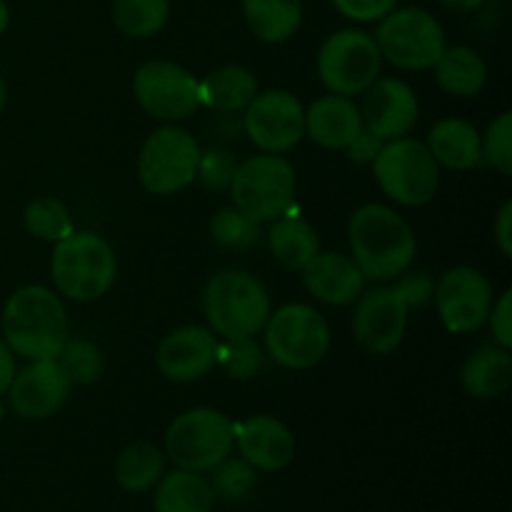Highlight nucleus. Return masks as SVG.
Instances as JSON below:
<instances>
[{
  "mask_svg": "<svg viewBox=\"0 0 512 512\" xmlns=\"http://www.w3.org/2000/svg\"><path fill=\"white\" fill-rule=\"evenodd\" d=\"M5 345L25 360H55L70 340L68 310L45 285L15 290L0 318Z\"/></svg>",
  "mask_w": 512,
  "mask_h": 512,
  "instance_id": "nucleus-1",
  "label": "nucleus"
},
{
  "mask_svg": "<svg viewBox=\"0 0 512 512\" xmlns=\"http://www.w3.org/2000/svg\"><path fill=\"white\" fill-rule=\"evenodd\" d=\"M353 260L365 280H395L410 268L418 250L413 228L403 215L380 203H368L350 215L348 223Z\"/></svg>",
  "mask_w": 512,
  "mask_h": 512,
  "instance_id": "nucleus-2",
  "label": "nucleus"
},
{
  "mask_svg": "<svg viewBox=\"0 0 512 512\" xmlns=\"http://www.w3.org/2000/svg\"><path fill=\"white\" fill-rule=\"evenodd\" d=\"M50 273L60 295L75 303H93L113 288L118 258L103 235L73 230L55 243Z\"/></svg>",
  "mask_w": 512,
  "mask_h": 512,
  "instance_id": "nucleus-3",
  "label": "nucleus"
},
{
  "mask_svg": "<svg viewBox=\"0 0 512 512\" xmlns=\"http://www.w3.org/2000/svg\"><path fill=\"white\" fill-rule=\"evenodd\" d=\"M203 310L213 333L223 340L255 338L270 318V295L255 275L220 270L205 285Z\"/></svg>",
  "mask_w": 512,
  "mask_h": 512,
  "instance_id": "nucleus-4",
  "label": "nucleus"
},
{
  "mask_svg": "<svg viewBox=\"0 0 512 512\" xmlns=\"http://www.w3.org/2000/svg\"><path fill=\"white\" fill-rule=\"evenodd\" d=\"M373 173L383 193L405 208H420L435 198L440 185V165L423 140L403 138L385 140Z\"/></svg>",
  "mask_w": 512,
  "mask_h": 512,
  "instance_id": "nucleus-5",
  "label": "nucleus"
},
{
  "mask_svg": "<svg viewBox=\"0 0 512 512\" xmlns=\"http://www.w3.org/2000/svg\"><path fill=\"white\" fill-rule=\"evenodd\" d=\"M380 58L400 70H428L448 48L445 30L433 13L423 8H393L378 20L373 35Z\"/></svg>",
  "mask_w": 512,
  "mask_h": 512,
  "instance_id": "nucleus-6",
  "label": "nucleus"
},
{
  "mask_svg": "<svg viewBox=\"0 0 512 512\" xmlns=\"http://www.w3.org/2000/svg\"><path fill=\"white\" fill-rule=\"evenodd\" d=\"M235 425L213 408H193L178 415L165 433V455L173 465L193 473H208L230 458Z\"/></svg>",
  "mask_w": 512,
  "mask_h": 512,
  "instance_id": "nucleus-7",
  "label": "nucleus"
},
{
  "mask_svg": "<svg viewBox=\"0 0 512 512\" xmlns=\"http://www.w3.org/2000/svg\"><path fill=\"white\" fill-rule=\"evenodd\" d=\"M233 205L258 223L278 220L295 200V168L275 153H260L238 163L230 183Z\"/></svg>",
  "mask_w": 512,
  "mask_h": 512,
  "instance_id": "nucleus-8",
  "label": "nucleus"
},
{
  "mask_svg": "<svg viewBox=\"0 0 512 512\" xmlns=\"http://www.w3.org/2000/svg\"><path fill=\"white\" fill-rule=\"evenodd\" d=\"M265 348L278 365L288 370H308L330 350V325L305 303H290L270 313L263 328Z\"/></svg>",
  "mask_w": 512,
  "mask_h": 512,
  "instance_id": "nucleus-9",
  "label": "nucleus"
},
{
  "mask_svg": "<svg viewBox=\"0 0 512 512\" xmlns=\"http://www.w3.org/2000/svg\"><path fill=\"white\" fill-rule=\"evenodd\" d=\"M380 50L373 35L358 28H345L325 38L318 50V75L333 95L355 98L378 80Z\"/></svg>",
  "mask_w": 512,
  "mask_h": 512,
  "instance_id": "nucleus-10",
  "label": "nucleus"
},
{
  "mask_svg": "<svg viewBox=\"0 0 512 512\" xmlns=\"http://www.w3.org/2000/svg\"><path fill=\"white\" fill-rule=\"evenodd\" d=\"M200 145L188 130L173 123L145 138L138 155V178L153 195H173L188 188L198 175Z\"/></svg>",
  "mask_w": 512,
  "mask_h": 512,
  "instance_id": "nucleus-11",
  "label": "nucleus"
},
{
  "mask_svg": "<svg viewBox=\"0 0 512 512\" xmlns=\"http://www.w3.org/2000/svg\"><path fill=\"white\" fill-rule=\"evenodd\" d=\"M133 93L140 108L163 123H178L200 108L198 80L170 60H153L138 68Z\"/></svg>",
  "mask_w": 512,
  "mask_h": 512,
  "instance_id": "nucleus-12",
  "label": "nucleus"
},
{
  "mask_svg": "<svg viewBox=\"0 0 512 512\" xmlns=\"http://www.w3.org/2000/svg\"><path fill=\"white\" fill-rule=\"evenodd\" d=\"M243 130L260 153L283 155L303 140L305 108L288 90H265L243 110Z\"/></svg>",
  "mask_w": 512,
  "mask_h": 512,
  "instance_id": "nucleus-13",
  "label": "nucleus"
},
{
  "mask_svg": "<svg viewBox=\"0 0 512 512\" xmlns=\"http://www.w3.org/2000/svg\"><path fill=\"white\" fill-rule=\"evenodd\" d=\"M435 308L450 333H473L488 323L493 285L480 270L458 265L435 285Z\"/></svg>",
  "mask_w": 512,
  "mask_h": 512,
  "instance_id": "nucleus-14",
  "label": "nucleus"
},
{
  "mask_svg": "<svg viewBox=\"0 0 512 512\" xmlns=\"http://www.w3.org/2000/svg\"><path fill=\"white\" fill-rule=\"evenodd\" d=\"M353 335L368 355H388L403 343L408 328V303L398 288H373L355 300Z\"/></svg>",
  "mask_w": 512,
  "mask_h": 512,
  "instance_id": "nucleus-15",
  "label": "nucleus"
},
{
  "mask_svg": "<svg viewBox=\"0 0 512 512\" xmlns=\"http://www.w3.org/2000/svg\"><path fill=\"white\" fill-rule=\"evenodd\" d=\"M418 95L405 80L378 78L363 93V128L380 140L403 138L418 123Z\"/></svg>",
  "mask_w": 512,
  "mask_h": 512,
  "instance_id": "nucleus-16",
  "label": "nucleus"
},
{
  "mask_svg": "<svg viewBox=\"0 0 512 512\" xmlns=\"http://www.w3.org/2000/svg\"><path fill=\"white\" fill-rule=\"evenodd\" d=\"M218 350L220 343L213 330L200 328V325H183L165 335L155 363L163 378L173 383H195L218 365Z\"/></svg>",
  "mask_w": 512,
  "mask_h": 512,
  "instance_id": "nucleus-17",
  "label": "nucleus"
},
{
  "mask_svg": "<svg viewBox=\"0 0 512 512\" xmlns=\"http://www.w3.org/2000/svg\"><path fill=\"white\" fill-rule=\"evenodd\" d=\"M8 395L15 415L23 420H43L63 408L70 395V380L58 360H33L28 368L15 373Z\"/></svg>",
  "mask_w": 512,
  "mask_h": 512,
  "instance_id": "nucleus-18",
  "label": "nucleus"
},
{
  "mask_svg": "<svg viewBox=\"0 0 512 512\" xmlns=\"http://www.w3.org/2000/svg\"><path fill=\"white\" fill-rule=\"evenodd\" d=\"M235 445L248 465L265 473L285 470L295 458V438L273 415H253L235 425Z\"/></svg>",
  "mask_w": 512,
  "mask_h": 512,
  "instance_id": "nucleus-19",
  "label": "nucleus"
},
{
  "mask_svg": "<svg viewBox=\"0 0 512 512\" xmlns=\"http://www.w3.org/2000/svg\"><path fill=\"white\" fill-rule=\"evenodd\" d=\"M300 273L310 295L338 308L355 303L365 290V275L348 255L318 253Z\"/></svg>",
  "mask_w": 512,
  "mask_h": 512,
  "instance_id": "nucleus-20",
  "label": "nucleus"
},
{
  "mask_svg": "<svg viewBox=\"0 0 512 512\" xmlns=\"http://www.w3.org/2000/svg\"><path fill=\"white\" fill-rule=\"evenodd\" d=\"M363 130L360 108L353 98L323 95L305 110V135L325 150H345Z\"/></svg>",
  "mask_w": 512,
  "mask_h": 512,
  "instance_id": "nucleus-21",
  "label": "nucleus"
},
{
  "mask_svg": "<svg viewBox=\"0 0 512 512\" xmlns=\"http://www.w3.org/2000/svg\"><path fill=\"white\" fill-rule=\"evenodd\" d=\"M428 150L435 163L450 170H473L483 163L480 133L463 118H443L430 128Z\"/></svg>",
  "mask_w": 512,
  "mask_h": 512,
  "instance_id": "nucleus-22",
  "label": "nucleus"
},
{
  "mask_svg": "<svg viewBox=\"0 0 512 512\" xmlns=\"http://www.w3.org/2000/svg\"><path fill=\"white\" fill-rule=\"evenodd\" d=\"M512 380V358L508 348L485 345L470 353L460 370V383L468 395L478 400H495L508 393Z\"/></svg>",
  "mask_w": 512,
  "mask_h": 512,
  "instance_id": "nucleus-23",
  "label": "nucleus"
},
{
  "mask_svg": "<svg viewBox=\"0 0 512 512\" xmlns=\"http://www.w3.org/2000/svg\"><path fill=\"white\" fill-rule=\"evenodd\" d=\"M243 18L260 43H285L303 23V0H243Z\"/></svg>",
  "mask_w": 512,
  "mask_h": 512,
  "instance_id": "nucleus-24",
  "label": "nucleus"
},
{
  "mask_svg": "<svg viewBox=\"0 0 512 512\" xmlns=\"http://www.w3.org/2000/svg\"><path fill=\"white\" fill-rule=\"evenodd\" d=\"M200 105L218 113H240L258 95V80L243 65H223L198 80Z\"/></svg>",
  "mask_w": 512,
  "mask_h": 512,
  "instance_id": "nucleus-25",
  "label": "nucleus"
},
{
  "mask_svg": "<svg viewBox=\"0 0 512 512\" xmlns=\"http://www.w3.org/2000/svg\"><path fill=\"white\" fill-rule=\"evenodd\" d=\"M433 68L440 88L455 98H475L488 78L485 60L480 58L478 50L468 48V45L445 48Z\"/></svg>",
  "mask_w": 512,
  "mask_h": 512,
  "instance_id": "nucleus-26",
  "label": "nucleus"
},
{
  "mask_svg": "<svg viewBox=\"0 0 512 512\" xmlns=\"http://www.w3.org/2000/svg\"><path fill=\"white\" fill-rule=\"evenodd\" d=\"M215 495L210 480L200 473L178 468L158 480L155 512H213Z\"/></svg>",
  "mask_w": 512,
  "mask_h": 512,
  "instance_id": "nucleus-27",
  "label": "nucleus"
},
{
  "mask_svg": "<svg viewBox=\"0 0 512 512\" xmlns=\"http://www.w3.org/2000/svg\"><path fill=\"white\" fill-rule=\"evenodd\" d=\"M275 260L288 270H303L320 253V240L313 225L303 218H278L268 233Z\"/></svg>",
  "mask_w": 512,
  "mask_h": 512,
  "instance_id": "nucleus-28",
  "label": "nucleus"
},
{
  "mask_svg": "<svg viewBox=\"0 0 512 512\" xmlns=\"http://www.w3.org/2000/svg\"><path fill=\"white\" fill-rule=\"evenodd\" d=\"M165 473V458L155 445L133 443L115 460V480L128 493H145Z\"/></svg>",
  "mask_w": 512,
  "mask_h": 512,
  "instance_id": "nucleus-29",
  "label": "nucleus"
},
{
  "mask_svg": "<svg viewBox=\"0 0 512 512\" xmlns=\"http://www.w3.org/2000/svg\"><path fill=\"white\" fill-rule=\"evenodd\" d=\"M113 25L128 38H153L168 25L170 0H113Z\"/></svg>",
  "mask_w": 512,
  "mask_h": 512,
  "instance_id": "nucleus-30",
  "label": "nucleus"
},
{
  "mask_svg": "<svg viewBox=\"0 0 512 512\" xmlns=\"http://www.w3.org/2000/svg\"><path fill=\"white\" fill-rule=\"evenodd\" d=\"M23 220L25 230L30 235H35L40 240H48V243H58L65 235L73 233V220H70L68 208L58 198H53V195L28 203Z\"/></svg>",
  "mask_w": 512,
  "mask_h": 512,
  "instance_id": "nucleus-31",
  "label": "nucleus"
},
{
  "mask_svg": "<svg viewBox=\"0 0 512 512\" xmlns=\"http://www.w3.org/2000/svg\"><path fill=\"white\" fill-rule=\"evenodd\" d=\"M210 233H213V240L223 248L230 250H243L253 248V245L260 243V230L258 220L248 218L243 210L223 208L213 215V223H210Z\"/></svg>",
  "mask_w": 512,
  "mask_h": 512,
  "instance_id": "nucleus-32",
  "label": "nucleus"
},
{
  "mask_svg": "<svg viewBox=\"0 0 512 512\" xmlns=\"http://www.w3.org/2000/svg\"><path fill=\"white\" fill-rule=\"evenodd\" d=\"M60 370L70 385H90L103 375V355H100L98 345L88 343V340H68L58 358Z\"/></svg>",
  "mask_w": 512,
  "mask_h": 512,
  "instance_id": "nucleus-33",
  "label": "nucleus"
},
{
  "mask_svg": "<svg viewBox=\"0 0 512 512\" xmlns=\"http://www.w3.org/2000/svg\"><path fill=\"white\" fill-rule=\"evenodd\" d=\"M213 495L223 498L225 503H240L255 488V468L245 460L225 458L223 463L213 468Z\"/></svg>",
  "mask_w": 512,
  "mask_h": 512,
  "instance_id": "nucleus-34",
  "label": "nucleus"
},
{
  "mask_svg": "<svg viewBox=\"0 0 512 512\" xmlns=\"http://www.w3.org/2000/svg\"><path fill=\"white\" fill-rule=\"evenodd\" d=\"M483 160L500 175H512V113H500L480 135Z\"/></svg>",
  "mask_w": 512,
  "mask_h": 512,
  "instance_id": "nucleus-35",
  "label": "nucleus"
},
{
  "mask_svg": "<svg viewBox=\"0 0 512 512\" xmlns=\"http://www.w3.org/2000/svg\"><path fill=\"white\" fill-rule=\"evenodd\" d=\"M218 363L223 365L230 378L248 380L260 370L263 355H260L258 343L253 338H233L220 345Z\"/></svg>",
  "mask_w": 512,
  "mask_h": 512,
  "instance_id": "nucleus-36",
  "label": "nucleus"
},
{
  "mask_svg": "<svg viewBox=\"0 0 512 512\" xmlns=\"http://www.w3.org/2000/svg\"><path fill=\"white\" fill-rule=\"evenodd\" d=\"M235 168H238V163H235V158L228 150L210 148L208 153H200L195 180H200L203 188L208 190H228L230 183H233Z\"/></svg>",
  "mask_w": 512,
  "mask_h": 512,
  "instance_id": "nucleus-37",
  "label": "nucleus"
},
{
  "mask_svg": "<svg viewBox=\"0 0 512 512\" xmlns=\"http://www.w3.org/2000/svg\"><path fill=\"white\" fill-rule=\"evenodd\" d=\"M343 18L355 23H378L398 5V0H330Z\"/></svg>",
  "mask_w": 512,
  "mask_h": 512,
  "instance_id": "nucleus-38",
  "label": "nucleus"
},
{
  "mask_svg": "<svg viewBox=\"0 0 512 512\" xmlns=\"http://www.w3.org/2000/svg\"><path fill=\"white\" fill-rule=\"evenodd\" d=\"M493 340L500 348H512V293L505 290L498 300H493V308L488 315Z\"/></svg>",
  "mask_w": 512,
  "mask_h": 512,
  "instance_id": "nucleus-39",
  "label": "nucleus"
},
{
  "mask_svg": "<svg viewBox=\"0 0 512 512\" xmlns=\"http://www.w3.org/2000/svg\"><path fill=\"white\" fill-rule=\"evenodd\" d=\"M395 288H398V293L403 295L408 308H420V305H425L430 298H433V283H430V278L425 273L410 275V278L400 280Z\"/></svg>",
  "mask_w": 512,
  "mask_h": 512,
  "instance_id": "nucleus-40",
  "label": "nucleus"
},
{
  "mask_svg": "<svg viewBox=\"0 0 512 512\" xmlns=\"http://www.w3.org/2000/svg\"><path fill=\"white\" fill-rule=\"evenodd\" d=\"M383 143H385V140H380L378 135H373L370 130L363 128L358 135H355L353 143L345 148V153H348V158L353 160V163L368 165V163H373L375 158H378Z\"/></svg>",
  "mask_w": 512,
  "mask_h": 512,
  "instance_id": "nucleus-41",
  "label": "nucleus"
},
{
  "mask_svg": "<svg viewBox=\"0 0 512 512\" xmlns=\"http://www.w3.org/2000/svg\"><path fill=\"white\" fill-rule=\"evenodd\" d=\"M495 243L505 258H512V200L503 203L498 218H495Z\"/></svg>",
  "mask_w": 512,
  "mask_h": 512,
  "instance_id": "nucleus-42",
  "label": "nucleus"
},
{
  "mask_svg": "<svg viewBox=\"0 0 512 512\" xmlns=\"http://www.w3.org/2000/svg\"><path fill=\"white\" fill-rule=\"evenodd\" d=\"M15 373H18V368H15L13 350H10L8 345L0 340V395L8 393V388H10V383H13Z\"/></svg>",
  "mask_w": 512,
  "mask_h": 512,
  "instance_id": "nucleus-43",
  "label": "nucleus"
},
{
  "mask_svg": "<svg viewBox=\"0 0 512 512\" xmlns=\"http://www.w3.org/2000/svg\"><path fill=\"white\" fill-rule=\"evenodd\" d=\"M445 10H453V13H473L478 10L485 0H438Z\"/></svg>",
  "mask_w": 512,
  "mask_h": 512,
  "instance_id": "nucleus-44",
  "label": "nucleus"
},
{
  "mask_svg": "<svg viewBox=\"0 0 512 512\" xmlns=\"http://www.w3.org/2000/svg\"><path fill=\"white\" fill-rule=\"evenodd\" d=\"M8 25H10L8 3H5V0H0V35H3L5 30H8Z\"/></svg>",
  "mask_w": 512,
  "mask_h": 512,
  "instance_id": "nucleus-45",
  "label": "nucleus"
},
{
  "mask_svg": "<svg viewBox=\"0 0 512 512\" xmlns=\"http://www.w3.org/2000/svg\"><path fill=\"white\" fill-rule=\"evenodd\" d=\"M5 103H8V88H5V80L3 75H0V113H3Z\"/></svg>",
  "mask_w": 512,
  "mask_h": 512,
  "instance_id": "nucleus-46",
  "label": "nucleus"
}]
</instances>
